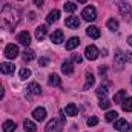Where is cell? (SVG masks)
Masks as SVG:
<instances>
[{
  "mask_svg": "<svg viewBox=\"0 0 132 132\" xmlns=\"http://www.w3.org/2000/svg\"><path fill=\"white\" fill-rule=\"evenodd\" d=\"M20 15H22V12H20L17 8H14V6H11V5H5L3 9H2V12H0V22H2V25H5V26L14 28V26L19 23Z\"/></svg>",
  "mask_w": 132,
  "mask_h": 132,
  "instance_id": "6da1fadb",
  "label": "cell"
},
{
  "mask_svg": "<svg viewBox=\"0 0 132 132\" xmlns=\"http://www.w3.org/2000/svg\"><path fill=\"white\" fill-rule=\"evenodd\" d=\"M63 125H65V123H63L60 118H52V120L48 121L45 132H62L63 131Z\"/></svg>",
  "mask_w": 132,
  "mask_h": 132,
  "instance_id": "7a4b0ae2",
  "label": "cell"
},
{
  "mask_svg": "<svg viewBox=\"0 0 132 132\" xmlns=\"http://www.w3.org/2000/svg\"><path fill=\"white\" fill-rule=\"evenodd\" d=\"M115 5H117L118 11H120L126 19H131L132 12H131V6H129L128 2H125V0H115Z\"/></svg>",
  "mask_w": 132,
  "mask_h": 132,
  "instance_id": "3957f363",
  "label": "cell"
},
{
  "mask_svg": "<svg viewBox=\"0 0 132 132\" xmlns=\"http://www.w3.org/2000/svg\"><path fill=\"white\" fill-rule=\"evenodd\" d=\"M81 17L86 20V22H94L97 19V9L94 6H86L81 12Z\"/></svg>",
  "mask_w": 132,
  "mask_h": 132,
  "instance_id": "277c9868",
  "label": "cell"
},
{
  "mask_svg": "<svg viewBox=\"0 0 132 132\" xmlns=\"http://www.w3.org/2000/svg\"><path fill=\"white\" fill-rule=\"evenodd\" d=\"M98 49H97V46L95 45H89V46H86V49H85V55H86V59L88 60H97L98 59Z\"/></svg>",
  "mask_w": 132,
  "mask_h": 132,
  "instance_id": "5b68a950",
  "label": "cell"
},
{
  "mask_svg": "<svg viewBox=\"0 0 132 132\" xmlns=\"http://www.w3.org/2000/svg\"><path fill=\"white\" fill-rule=\"evenodd\" d=\"M5 55L8 57V59H15L17 55H19V48H17V45H8L6 46V49H5Z\"/></svg>",
  "mask_w": 132,
  "mask_h": 132,
  "instance_id": "8992f818",
  "label": "cell"
},
{
  "mask_svg": "<svg viewBox=\"0 0 132 132\" xmlns=\"http://www.w3.org/2000/svg\"><path fill=\"white\" fill-rule=\"evenodd\" d=\"M114 128H115L117 131H120V132H128L129 129H131V128H129V123H128L125 118H118V120H115Z\"/></svg>",
  "mask_w": 132,
  "mask_h": 132,
  "instance_id": "52a82bcc",
  "label": "cell"
},
{
  "mask_svg": "<svg viewBox=\"0 0 132 132\" xmlns=\"http://www.w3.org/2000/svg\"><path fill=\"white\" fill-rule=\"evenodd\" d=\"M51 42H52L54 45H60V43H63V42H65L63 31H62V29L54 31V32H52V35H51Z\"/></svg>",
  "mask_w": 132,
  "mask_h": 132,
  "instance_id": "ba28073f",
  "label": "cell"
},
{
  "mask_svg": "<svg viewBox=\"0 0 132 132\" xmlns=\"http://www.w3.org/2000/svg\"><path fill=\"white\" fill-rule=\"evenodd\" d=\"M32 117L37 121H43L46 118V109L45 108H35L32 111Z\"/></svg>",
  "mask_w": 132,
  "mask_h": 132,
  "instance_id": "9c48e42d",
  "label": "cell"
},
{
  "mask_svg": "<svg viewBox=\"0 0 132 132\" xmlns=\"http://www.w3.org/2000/svg\"><path fill=\"white\" fill-rule=\"evenodd\" d=\"M125 63H126V57H125V52L118 49V51L115 52V66H117V69H121Z\"/></svg>",
  "mask_w": 132,
  "mask_h": 132,
  "instance_id": "30bf717a",
  "label": "cell"
},
{
  "mask_svg": "<svg viewBox=\"0 0 132 132\" xmlns=\"http://www.w3.org/2000/svg\"><path fill=\"white\" fill-rule=\"evenodd\" d=\"M17 40L23 45V46H29V43H31V35L28 31H22V32H19L17 35Z\"/></svg>",
  "mask_w": 132,
  "mask_h": 132,
  "instance_id": "8fae6325",
  "label": "cell"
},
{
  "mask_svg": "<svg viewBox=\"0 0 132 132\" xmlns=\"http://www.w3.org/2000/svg\"><path fill=\"white\" fill-rule=\"evenodd\" d=\"M46 35H48V26H46V25H42V26H38V28L35 29V38H37L38 42H42Z\"/></svg>",
  "mask_w": 132,
  "mask_h": 132,
  "instance_id": "7c38bea8",
  "label": "cell"
},
{
  "mask_svg": "<svg viewBox=\"0 0 132 132\" xmlns=\"http://www.w3.org/2000/svg\"><path fill=\"white\" fill-rule=\"evenodd\" d=\"M15 71V66L12 65V63H0V72L2 74H5V75H9V74H12Z\"/></svg>",
  "mask_w": 132,
  "mask_h": 132,
  "instance_id": "4fadbf2b",
  "label": "cell"
},
{
  "mask_svg": "<svg viewBox=\"0 0 132 132\" xmlns=\"http://www.w3.org/2000/svg\"><path fill=\"white\" fill-rule=\"evenodd\" d=\"M65 25L68 28H71V29H77L80 26V20H78V17H68Z\"/></svg>",
  "mask_w": 132,
  "mask_h": 132,
  "instance_id": "5bb4252c",
  "label": "cell"
},
{
  "mask_svg": "<svg viewBox=\"0 0 132 132\" xmlns=\"http://www.w3.org/2000/svg\"><path fill=\"white\" fill-rule=\"evenodd\" d=\"M65 114L69 115V117H75V115L78 114V108H77L74 103H68L66 108H65Z\"/></svg>",
  "mask_w": 132,
  "mask_h": 132,
  "instance_id": "9a60e30c",
  "label": "cell"
},
{
  "mask_svg": "<svg viewBox=\"0 0 132 132\" xmlns=\"http://www.w3.org/2000/svg\"><path fill=\"white\" fill-rule=\"evenodd\" d=\"M86 34L91 38H100V35H101V32H100V29L97 26H88L86 28Z\"/></svg>",
  "mask_w": 132,
  "mask_h": 132,
  "instance_id": "2e32d148",
  "label": "cell"
},
{
  "mask_svg": "<svg viewBox=\"0 0 132 132\" xmlns=\"http://www.w3.org/2000/svg\"><path fill=\"white\" fill-rule=\"evenodd\" d=\"M62 71H63V74H66V75H71V74L74 72V63H72L71 60L63 62V65H62Z\"/></svg>",
  "mask_w": 132,
  "mask_h": 132,
  "instance_id": "e0dca14e",
  "label": "cell"
},
{
  "mask_svg": "<svg viewBox=\"0 0 132 132\" xmlns=\"http://www.w3.org/2000/svg\"><path fill=\"white\" fill-rule=\"evenodd\" d=\"M59 19H60V11H59V9H52V11L48 14L46 22H48V23H54V22H57Z\"/></svg>",
  "mask_w": 132,
  "mask_h": 132,
  "instance_id": "ac0fdd59",
  "label": "cell"
},
{
  "mask_svg": "<svg viewBox=\"0 0 132 132\" xmlns=\"http://www.w3.org/2000/svg\"><path fill=\"white\" fill-rule=\"evenodd\" d=\"M78 45H80V40H78L77 37H71V38L66 42V51H72V49H75Z\"/></svg>",
  "mask_w": 132,
  "mask_h": 132,
  "instance_id": "d6986e66",
  "label": "cell"
},
{
  "mask_svg": "<svg viewBox=\"0 0 132 132\" xmlns=\"http://www.w3.org/2000/svg\"><path fill=\"white\" fill-rule=\"evenodd\" d=\"M85 77H86V83H85L83 89H85V91H88L89 88H92V86H94V83H95V78H94V75H92L89 71L86 72V75H85Z\"/></svg>",
  "mask_w": 132,
  "mask_h": 132,
  "instance_id": "ffe728a7",
  "label": "cell"
},
{
  "mask_svg": "<svg viewBox=\"0 0 132 132\" xmlns=\"http://www.w3.org/2000/svg\"><path fill=\"white\" fill-rule=\"evenodd\" d=\"M28 91L32 92L34 95H40V94H42V88H40L38 83H29V85H28Z\"/></svg>",
  "mask_w": 132,
  "mask_h": 132,
  "instance_id": "44dd1931",
  "label": "cell"
},
{
  "mask_svg": "<svg viewBox=\"0 0 132 132\" xmlns=\"http://www.w3.org/2000/svg\"><path fill=\"white\" fill-rule=\"evenodd\" d=\"M126 97H128V92L121 89V91H118V92L114 95V103H120V104H121V103H123V100L126 98Z\"/></svg>",
  "mask_w": 132,
  "mask_h": 132,
  "instance_id": "7402d4cb",
  "label": "cell"
},
{
  "mask_svg": "<svg viewBox=\"0 0 132 132\" xmlns=\"http://www.w3.org/2000/svg\"><path fill=\"white\" fill-rule=\"evenodd\" d=\"M15 123L12 121V120H6L5 123H3V132H14L15 131Z\"/></svg>",
  "mask_w": 132,
  "mask_h": 132,
  "instance_id": "603a6c76",
  "label": "cell"
},
{
  "mask_svg": "<svg viewBox=\"0 0 132 132\" xmlns=\"http://www.w3.org/2000/svg\"><path fill=\"white\" fill-rule=\"evenodd\" d=\"M121 108L125 112H132V97H126L121 103Z\"/></svg>",
  "mask_w": 132,
  "mask_h": 132,
  "instance_id": "cb8c5ba5",
  "label": "cell"
},
{
  "mask_svg": "<svg viewBox=\"0 0 132 132\" xmlns=\"http://www.w3.org/2000/svg\"><path fill=\"white\" fill-rule=\"evenodd\" d=\"M48 83H49V86H60L62 81H60V77L57 74H51L48 78Z\"/></svg>",
  "mask_w": 132,
  "mask_h": 132,
  "instance_id": "d4e9b609",
  "label": "cell"
},
{
  "mask_svg": "<svg viewBox=\"0 0 132 132\" xmlns=\"http://www.w3.org/2000/svg\"><path fill=\"white\" fill-rule=\"evenodd\" d=\"M23 126H25V131L26 132H35L37 131V126L34 125L31 120H25V121H23Z\"/></svg>",
  "mask_w": 132,
  "mask_h": 132,
  "instance_id": "484cf974",
  "label": "cell"
},
{
  "mask_svg": "<svg viewBox=\"0 0 132 132\" xmlns=\"http://www.w3.org/2000/svg\"><path fill=\"white\" fill-rule=\"evenodd\" d=\"M31 69H28V68H22L20 71H19V77L22 78V80H26V78H29L31 77Z\"/></svg>",
  "mask_w": 132,
  "mask_h": 132,
  "instance_id": "4316f807",
  "label": "cell"
},
{
  "mask_svg": "<svg viewBox=\"0 0 132 132\" xmlns=\"http://www.w3.org/2000/svg\"><path fill=\"white\" fill-rule=\"evenodd\" d=\"M22 57H23L25 62H31V60L35 59V54H34V51H31V49H26V51L22 54Z\"/></svg>",
  "mask_w": 132,
  "mask_h": 132,
  "instance_id": "83f0119b",
  "label": "cell"
},
{
  "mask_svg": "<svg viewBox=\"0 0 132 132\" xmlns=\"http://www.w3.org/2000/svg\"><path fill=\"white\" fill-rule=\"evenodd\" d=\"M104 118H106V121H115L118 118V114H117V111H109Z\"/></svg>",
  "mask_w": 132,
  "mask_h": 132,
  "instance_id": "f1b7e54d",
  "label": "cell"
},
{
  "mask_svg": "<svg viewBox=\"0 0 132 132\" xmlns=\"http://www.w3.org/2000/svg\"><path fill=\"white\" fill-rule=\"evenodd\" d=\"M97 95H98L100 98H106V95H108V86L101 85L98 89H97Z\"/></svg>",
  "mask_w": 132,
  "mask_h": 132,
  "instance_id": "f546056e",
  "label": "cell"
},
{
  "mask_svg": "<svg viewBox=\"0 0 132 132\" xmlns=\"http://www.w3.org/2000/svg\"><path fill=\"white\" fill-rule=\"evenodd\" d=\"M63 8H65V11H66V12H74V11L77 9V5H75L74 2H66Z\"/></svg>",
  "mask_w": 132,
  "mask_h": 132,
  "instance_id": "4dcf8cb0",
  "label": "cell"
},
{
  "mask_svg": "<svg viewBox=\"0 0 132 132\" xmlns=\"http://www.w3.org/2000/svg\"><path fill=\"white\" fill-rule=\"evenodd\" d=\"M108 28H109L111 31H117V29H118V22H117L115 19H109V20H108Z\"/></svg>",
  "mask_w": 132,
  "mask_h": 132,
  "instance_id": "1f68e13d",
  "label": "cell"
},
{
  "mask_svg": "<svg viewBox=\"0 0 132 132\" xmlns=\"http://www.w3.org/2000/svg\"><path fill=\"white\" fill-rule=\"evenodd\" d=\"M111 104H112V103H111L108 98H101V100H100L98 106L101 108V109H109V108H111Z\"/></svg>",
  "mask_w": 132,
  "mask_h": 132,
  "instance_id": "d6a6232c",
  "label": "cell"
},
{
  "mask_svg": "<svg viewBox=\"0 0 132 132\" xmlns=\"http://www.w3.org/2000/svg\"><path fill=\"white\" fill-rule=\"evenodd\" d=\"M97 123H98V118H97L95 115H92V117L88 118V126H95Z\"/></svg>",
  "mask_w": 132,
  "mask_h": 132,
  "instance_id": "836d02e7",
  "label": "cell"
},
{
  "mask_svg": "<svg viewBox=\"0 0 132 132\" xmlns=\"http://www.w3.org/2000/svg\"><path fill=\"white\" fill-rule=\"evenodd\" d=\"M81 60H83V57H81L80 54H74V55H72V59H71V62H72V63H81Z\"/></svg>",
  "mask_w": 132,
  "mask_h": 132,
  "instance_id": "e575fe53",
  "label": "cell"
},
{
  "mask_svg": "<svg viewBox=\"0 0 132 132\" xmlns=\"http://www.w3.org/2000/svg\"><path fill=\"white\" fill-rule=\"evenodd\" d=\"M38 65L40 66H48L49 65V59H46V57H40V59H38Z\"/></svg>",
  "mask_w": 132,
  "mask_h": 132,
  "instance_id": "d590c367",
  "label": "cell"
},
{
  "mask_svg": "<svg viewBox=\"0 0 132 132\" xmlns=\"http://www.w3.org/2000/svg\"><path fill=\"white\" fill-rule=\"evenodd\" d=\"M43 3H45V0H34V5H35L37 8H42Z\"/></svg>",
  "mask_w": 132,
  "mask_h": 132,
  "instance_id": "8d00e7d4",
  "label": "cell"
},
{
  "mask_svg": "<svg viewBox=\"0 0 132 132\" xmlns=\"http://www.w3.org/2000/svg\"><path fill=\"white\" fill-rule=\"evenodd\" d=\"M125 57H126V62L132 63V54L131 52H125Z\"/></svg>",
  "mask_w": 132,
  "mask_h": 132,
  "instance_id": "74e56055",
  "label": "cell"
},
{
  "mask_svg": "<svg viewBox=\"0 0 132 132\" xmlns=\"http://www.w3.org/2000/svg\"><path fill=\"white\" fill-rule=\"evenodd\" d=\"M28 19H29L31 22H34V20H35V12H29V17H28Z\"/></svg>",
  "mask_w": 132,
  "mask_h": 132,
  "instance_id": "f35d334b",
  "label": "cell"
},
{
  "mask_svg": "<svg viewBox=\"0 0 132 132\" xmlns=\"http://www.w3.org/2000/svg\"><path fill=\"white\" fill-rule=\"evenodd\" d=\"M3 94H5V88L0 86V98H3Z\"/></svg>",
  "mask_w": 132,
  "mask_h": 132,
  "instance_id": "ab89813d",
  "label": "cell"
},
{
  "mask_svg": "<svg viewBox=\"0 0 132 132\" xmlns=\"http://www.w3.org/2000/svg\"><path fill=\"white\" fill-rule=\"evenodd\" d=\"M128 43L132 46V35H131V37H128Z\"/></svg>",
  "mask_w": 132,
  "mask_h": 132,
  "instance_id": "60d3db41",
  "label": "cell"
},
{
  "mask_svg": "<svg viewBox=\"0 0 132 132\" xmlns=\"http://www.w3.org/2000/svg\"><path fill=\"white\" fill-rule=\"evenodd\" d=\"M77 2H78V3H86L88 0H77Z\"/></svg>",
  "mask_w": 132,
  "mask_h": 132,
  "instance_id": "b9f144b4",
  "label": "cell"
},
{
  "mask_svg": "<svg viewBox=\"0 0 132 132\" xmlns=\"http://www.w3.org/2000/svg\"><path fill=\"white\" fill-rule=\"evenodd\" d=\"M129 132H132V128H131V129H129Z\"/></svg>",
  "mask_w": 132,
  "mask_h": 132,
  "instance_id": "7bdbcfd3",
  "label": "cell"
},
{
  "mask_svg": "<svg viewBox=\"0 0 132 132\" xmlns=\"http://www.w3.org/2000/svg\"><path fill=\"white\" fill-rule=\"evenodd\" d=\"M131 81H132V78H131Z\"/></svg>",
  "mask_w": 132,
  "mask_h": 132,
  "instance_id": "ee69618b",
  "label": "cell"
}]
</instances>
